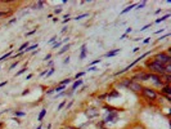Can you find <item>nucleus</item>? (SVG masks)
<instances>
[{"label":"nucleus","instance_id":"nucleus-29","mask_svg":"<svg viewBox=\"0 0 171 129\" xmlns=\"http://www.w3.org/2000/svg\"><path fill=\"white\" fill-rule=\"evenodd\" d=\"M54 13H56V14H59V13H62V8H61V7L56 8V9H54Z\"/></svg>","mask_w":171,"mask_h":129},{"label":"nucleus","instance_id":"nucleus-48","mask_svg":"<svg viewBox=\"0 0 171 129\" xmlns=\"http://www.w3.org/2000/svg\"><path fill=\"white\" fill-rule=\"evenodd\" d=\"M54 92V89H49V91L48 92H46V93H48V94H52V93Z\"/></svg>","mask_w":171,"mask_h":129},{"label":"nucleus","instance_id":"nucleus-21","mask_svg":"<svg viewBox=\"0 0 171 129\" xmlns=\"http://www.w3.org/2000/svg\"><path fill=\"white\" fill-rule=\"evenodd\" d=\"M71 80H72V79H64V80H62V81H61L59 85H67V84L71 83Z\"/></svg>","mask_w":171,"mask_h":129},{"label":"nucleus","instance_id":"nucleus-42","mask_svg":"<svg viewBox=\"0 0 171 129\" xmlns=\"http://www.w3.org/2000/svg\"><path fill=\"white\" fill-rule=\"evenodd\" d=\"M131 31H133V29H131V27H129V29H127V30H126V32H125V34L127 35V34H130V32H131Z\"/></svg>","mask_w":171,"mask_h":129},{"label":"nucleus","instance_id":"nucleus-51","mask_svg":"<svg viewBox=\"0 0 171 129\" xmlns=\"http://www.w3.org/2000/svg\"><path fill=\"white\" fill-rule=\"evenodd\" d=\"M125 38H126V34H122V35H121V38H120V39H125Z\"/></svg>","mask_w":171,"mask_h":129},{"label":"nucleus","instance_id":"nucleus-47","mask_svg":"<svg viewBox=\"0 0 171 129\" xmlns=\"http://www.w3.org/2000/svg\"><path fill=\"white\" fill-rule=\"evenodd\" d=\"M149 39H151V38H147V39H145V40L143 41V43H144V44H148V43H149Z\"/></svg>","mask_w":171,"mask_h":129},{"label":"nucleus","instance_id":"nucleus-46","mask_svg":"<svg viewBox=\"0 0 171 129\" xmlns=\"http://www.w3.org/2000/svg\"><path fill=\"white\" fill-rule=\"evenodd\" d=\"M95 67H94V66H91V67H89V71H95Z\"/></svg>","mask_w":171,"mask_h":129},{"label":"nucleus","instance_id":"nucleus-36","mask_svg":"<svg viewBox=\"0 0 171 129\" xmlns=\"http://www.w3.org/2000/svg\"><path fill=\"white\" fill-rule=\"evenodd\" d=\"M96 63H100V60H99V58H98V60H95V61H93L90 65H96Z\"/></svg>","mask_w":171,"mask_h":129},{"label":"nucleus","instance_id":"nucleus-20","mask_svg":"<svg viewBox=\"0 0 171 129\" xmlns=\"http://www.w3.org/2000/svg\"><path fill=\"white\" fill-rule=\"evenodd\" d=\"M64 89H66V85H59V87H57L56 89H54V92H58V93H59V92H62V91H64Z\"/></svg>","mask_w":171,"mask_h":129},{"label":"nucleus","instance_id":"nucleus-22","mask_svg":"<svg viewBox=\"0 0 171 129\" xmlns=\"http://www.w3.org/2000/svg\"><path fill=\"white\" fill-rule=\"evenodd\" d=\"M27 46H28V41H27V43H25V44H22L21 46H19V48H18V50H19V52H23V49H25V48H27Z\"/></svg>","mask_w":171,"mask_h":129},{"label":"nucleus","instance_id":"nucleus-1","mask_svg":"<svg viewBox=\"0 0 171 129\" xmlns=\"http://www.w3.org/2000/svg\"><path fill=\"white\" fill-rule=\"evenodd\" d=\"M147 67L151 70L152 74H156V75H160L162 76L165 74V66H162L161 63H158L156 61H148L147 62Z\"/></svg>","mask_w":171,"mask_h":129},{"label":"nucleus","instance_id":"nucleus-34","mask_svg":"<svg viewBox=\"0 0 171 129\" xmlns=\"http://www.w3.org/2000/svg\"><path fill=\"white\" fill-rule=\"evenodd\" d=\"M64 105H66V102H64V101H63V102H62V103L59 105V106H58V111H59V110H62V107H63Z\"/></svg>","mask_w":171,"mask_h":129},{"label":"nucleus","instance_id":"nucleus-18","mask_svg":"<svg viewBox=\"0 0 171 129\" xmlns=\"http://www.w3.org/2000/svg\"><path fill=\"white\" fill-rule=\"evenodd\" d=\"M45 114H46V110H45V108H42V110H41V112H40V115H39V122H41V120L44 119Z\"/></svg>","mask_w":171,"mask_h":129},{"label":"nucleus","instance_id":"nucleus-50","mask_svg":"<svg viewBox=\"0 0 171 129\" xmlns=\"http://www.w3.org/2000/svg\"><path fill=\"white\" fill-rule=\"evenodd\" d=\"M31 77H32V74H30V75H27V79H26V80H28V79H31Z\"/></svg>","mask_w":171,"mask_h":129},{"label":"nucleus","instance_id":"nucleus-3","mask_svg":"<svg viewBox=\"0 0 171 129\" xmlns=\"http://www.w3.org/2000/svg\"><path fill=\"white\" fill-rule=\"evenodd\" d=\"M140 92L143 93V96H144L145 98H148V100H151V101L157 100V97H158L157 92L153 91V89H151V88H142Z\"/></svg>","mask_w":171,"mask_h":129},{"label":"nucleus","instance_id":"nucleus-23","mask_svg":"<svg viewBox=\"0 0 171 129\" xmlns=\"http://www.w3.org/2000/svg\"><path fill=\"white\" fill-rule=\"evenodd\" d=\"M62 44H63V41H58V43H54L53 44V48L56 49V48H61L62 46Z\"/></svg>","mask_w":171,"mask_h":129},{"label":"nucleus","instance_id":"nucleus-14","mask_svg":"<svg viewBox=\"0 0 171 129\" xmlns=\"http://www.w3.org/2000/svg\"><path fill=\"white\" fill-rule=\"evenodd\" d=\"M170 13H167V14H166V15H162V17L161 18H158V19H156V23H161V22H164L165 21V19H167L169 17H170Z\"/></svg>","mask_w":171,"mask_h":129},{"label":"nucleus","instance_id":"nucleus-41","mask_svg":"<svg viewBox=\"0 0 171 129\" xmlns=\"http://www.w3.org/2000/svg\"><path fill=\"white\" fill-rule=\"evenodd\" d=\"M35 32H36V30H32V31H30V32H27L26 35H27V36H30V35H32V34H35Z\"/></svg>","mask_w":171,"mask_h":129},{"label":"nucleus","instance_id":"nucleus-32","mask_svg":"<svg viewBox=\"0 0 171 129\" xmlns=\"http://www.w3.org/2000/svg\"><path fill=\"white\" fill-rule=\"evenodd\" d=\"M84 74H85V72H79V74H76V76H75V77H76V79H79V77L84 76Z\"/></svg>","mask_w":171,"mask_h":129},{"label":"nucleus","instance_id":"nucleus-25","mask_svg":"<svg viewBox=\"0 0 171 129\" xmlns=\"http://www.w3.org/2000/svg\"><path fill=\"white\" fill-rule=\"evenodd\" d=\"M42 5H44V1H37V3H36V5H35V7H36L37 9H42Z\"/></svg>","mask_w":171,"mask_h":129},{"label":"nucleus","instance_id":"nucleus-10","mask_svg":"<svg viewBox=\"0 0 171 129\" xmlns=\"http://www.w3.org/2000/svg\"><path fill=\"white\" fill-rule=\"evenodd\" d=\"M81 53H80V60H85L86 57V44H83L81 45Z\"/></svg>","mask_w":171,"mask_h":129},{"label":"nucleus","instance_id":"nucleus-11","mask_svg":"<svg viewBox=\"0 0 171 129\" xmlns=\"http://www.w3.org/2000/svg\"><path fill=\"white\" fill-rule=\"evenodd\" d=\"M161 79H164V80H165L166 85H170V81H171V75H167V74H164V75L161 76ZM164 80H162V81H164Z\"/></svg>","mask_w":171,"mask_h":129},{"label":"nucleus","instance_id":"nucleus-6","mask_svg":"<svg viewBox=\"0 0 171 129\" xmlns=\"http://www.w3.org/2000/svg\"><path fill=\"white\" fill-rule=\"evenodd\" d=\"M85 115H86L89 119H94L99 115V110L98 108H94V107H89L85 110Z\"/></svg>","mask_w":171,"mask_h":129},{"label":"nucleus","instance_id":"nucleus-53","mask_svg":"<svg viewBox=\"0 0 171 129\" xmlns=\"http://www.w3.org/2000/svg\"><path fill=\"white\" fill-rule=\"evenodd\" d=\"M0 127H1V124H0Z\"/></svg>","mask_w":171,"mask_h":129},{"label":"nucleus","instance_id":"nucleus-28","mask_svg":"<svg viewBox=\"0 0 171 129\" xmlns=\"http://www.w3.org/2000/svg\"><path fill=\"white\" fill-rule=\"evenodd\" d=\"M54 71H56V70H54L53 67H52V69H49V71L46 72V76H50V75H53V74H54Z\"/></svg>","mask_w":171,"mask_h":129},{"label":"nucleus","instance_id":"nucleus-38","mask_svg":"<svg viewBox=\"0 0 171 129\" xmlns=\"http://www.w3.org/2000/svg\"><path fill=\"white\" fill-rule=\"evenodd\" d=\"M56 40H57V36H53V38L50 39V40H49V43H50V44H52V43H54Z\"/></svg>","mask_w":171,"mask_h":129},{"label":"nucleus","instance_id":"nucleus-9","mask_svg":"<svg viewBox=\"0 0 171 129\" xmlns=\"http://www.w3.org/2000/svg\"><path fill=\"white\" fill-rule=\"evenodd\" d=\"M161 93H164V94L166 97H170L171 96V88H170V85H164L161 89Z\"/></svg>","mask_w":171,"mask_h":129},{"label":"nucleus","instance_id":"nucleus-37","mask_svg":"<svg viewBox=\"0 0 171 129\" xmlns=\"http://www.w3.org/2000/svg\"><path fill=\"white\" fill-rule=\"evenodd\" d=\"M18 63H19V61H17V62H14V63H13V65H12V66H10V67H9V69H10V70H12V69H14V67H15V66H17Z\"/></svg>","mask_w":171,"mask_h":129},{"label":"nucleus","instance_id":"nucleus-24","mask_svg":"<svg viewBox=\"0 0 171 129\" xmlns=\"http://www.w3.org/2000/svg\"><path fill=\"white\" fill-rule=\"evenodd\" d=\"M10 56H12V53H7V54H4L3 57H0V62L4 61V60H7V58H9Z\"/></svg>","mask_w":171,"mask_h":129},{"label":"nucleus","instance_id":"nucleus-15","mask_svg":"<svg viewBox=\"0 0 171 129\" xmlns=\"http://www.w3.org/2000/svg\"><path fill=\"white\" fill-rule=\"evenodd\" d=\"M81 84H83V80H76L75 83H73V85H72V89H71V91L73 92V91H75V89L79 87V85H81Z\"/></svg>","mask_w":171,"mask_h":129},{"label":"nucleus","instance_id":"nucleus-7","mask_svg":"<svg viewBox=\"0 0 171 129\" xmlns=\"http://www.w3.org/2000/svg\"><path fill=\"white\" fill-rule=\"evenodd\" d=\"M127 88H129L130 91H133V92H140L143 87H142V85L139 84V83H135V81L130 80V83H129V85H127Z\"/></svg>","mask_w":171,"mask_h":129},{"label":"nucleus","instance_id":"nucleus-45","mask_svg":"<svg viewBox=\"0 0 171 129\" xmlns=\"http://www.w3.org/2000/svg\"><path fill=\"white\" fill-rule=\"evenodd\" d=\"M68 62H69V57H67V58H66V60L63 61V63L66 65V63H68Z\"/></svg>","mask_w":171,"mask_h":129},{"label":"nucleus","instance_id":"nucleus-40","mask_svg":"<svg viewBox=\"0 0 171 129\" xmlns=\"http://www.w3.org/2000/svg\"><path fill=\"white\" fill-rule=\"evenodd\" d=\"M149 26H151V23H149V25H145L144 27H142V29H140V31H144V30H147V29H148Z\"/></svg>","mask_w":171,"mask_h":129},{"label":"nucleus","instance_id":"nucleus-35","mask_svg":"<svg viewBox=\"0 0 171 129\" xmlns=\"http://www.w3.org/2000/svg\"><path fill=\"white\" fill-rule=\"evenodd\" d=\"M170 35H171V34H165L164 36H161V38H160V40H164V39H166L167 36H170Z\"/></svg>","mask_w":171,"mask_h":129},{"label":"nucleus","instance_id":"nucleus-44","mask_svg":"<svg viewBox=\"0 0 171 129\" xmlns=\"http://www.w3.org/2000/svg\"><path fill=\"white\" fill-rule=\"evenodd\" d=\"M164 31H165V29H161V30L156 31V32H154V34H161V32H164Z\"/></svg>","mask_w":171,"mask_h":129},{"label":"nucleus","instance_id":"nucleus-17","mask_svg":"<svg viewBox=\"0 0 171 129\" xmlns=\"http://www.w3.org/2000/svg\"><path fill=\"white\" fill-rule=\"evenodd\" d=\"M165 74H167V75H171V63L165 65Z\"/></svg>","mask_w":171,"mask_h":129},{"label":"nucleus","instance_id":"nucleus-19","mask_svg":"<svg viewBox=\"0 0 171 129\" xmlns=\"http://www.w3.org/2000/svg\"><path fill=\"white\" fill-rule=\"evenodd\" d=\"M35 48H37V44H34V45H30V46H27V49H25L23 50V53L25 52H31L32 49H35Z\"/></svg>","mask_w":171,"mask_h":129},{"label":"nucleus","instance_id":"nucleus-49","mask_svg":"<svg viewBox=\"0 0 171 129\" xmlns=\"http://www.w3.org/2000/svg\"><path fill=\"white\" fill-rule=\"evenodd\" d=\"M13 22H15V18H13V19H10L9 22H8V25H10V23H13Z\"/></svg>","mask_w":171,"mask_h":129},{"label":"nucleus","instance_id":"nucleus-33","mask_svg":"<svg viewBox=\"0 0 171 129\" xmlns=\"http://www.w3.org/2000/svg\"><path fill=\"white\" fill-rule=\"evenodd\" d=\"M50 58H52V54H46V56H45V58H44V61H48V60H50Z\"/></svg>","mask_w":171,"mask_h":129},{"label":"nucleus","instance_id":"nucleus-30","mask_svg":"<svg viewBox=\"0 0 171 129\" xmlns=\"http://www.w3.org/2000/svg\"><path fill=\"white\" fill-rule=\"evenodd\" d=\"M118 96H120V93H118V92H116V91H115V92H112L111 94H110V97H118Z\"/></svg>","mask_w":171,"mask_h":129},{"label":"nucleus","instance_id":"nucleus-12","mask_svg":"<svg viewBox=\"0 0 171 129\" xmlns=\"http://www.w3.org/2000/svg\"><path fill=\"white\" fill-rule=\"evenodd\" d=\"M121 49H115V50H111V52H108V53H106L104 54V57H113V56H116V54H117L118 52Z\"/></svg>","mask_w":171,"mask_h":129},{"label":"nucleus","instance_id":"nucleus-52","mask_svg":"<svg viewBox=\"0 0 171 129\" xmlns=\"http://www.w3.org/2000/svg\"><path fill=\"white\" fill-rule=\"evenodd\" d=\"M36 129H42V127H41V125H39V127H37Z\"/></svg>","mask_w":171,"mask_h":129},{"label":"nucleus","instance_id":"nucleus-16","mask_svg":"<svg viewBox=\"0 0 171 129\" xmlns=\"http://www.w3.org/2000/svg\"><path fill=\"white\" fill-rule=\"evenodd\" d=\"M69 46H71V45H69V44H67V45H64V46H63V48H62V49L59 50V52H58V54H63L64 52H67V50L69 49Z\"/></svg>","mask_w":171,"mask_h":129},{"label":"nucleus","instance_id":"nucleus-4","mask_svg":"<svg viewBox=\"0 0 171 129\" xmlns=\"http://www.w3.org/2000/svg\"><path fill=\"white\" fill-rule=\"evenodd\" d=\"M148 80H152L153 81V84L156 85V87H164V81H162L161 79V76L160 75H156V74H148Z\"/></svg>","mask_w":171,"mask_h":129},{"label":"nucleus","instance_id":"nucleus-5","mask_svg":"<svg viewBox=\"0 0 171 129\" xmlns=\"http://www.w3.org/2000/svg\"><path fill=\"white\" fill-rule=\"evenodd\" d=\"M130 80L135 81V83H138V81H147V80H148V74L143 72V71H139V72L135 74V75L131 77Z\"/></svg>","mask_w":171,"mask_h":129},{"label":"nucleus","instance_id":"nucleus-26","mask_svg":"<svg viewBox=\"0 0 171 129\" xmlns=\"http://www.w3.org/2000/svg\"><path fill=\"white\" fill-rule=\"evenodd\" d=\"M26 70H27V67H26V66H25V67H23L22 70H19V71L17 72V75H15V76H19V75H22L23 72H26Z\"/></svg>","mask_w":171,"mask_h":129},{"label":"nucleus","instance_id":"nucleus-2","mask_svg":"<svg viewBox=\"0 0 171 129\" xmlns=\"http://www.w3.org/2000/svg\"><path fill=\"white\" fill-rule=\"evenodd\" d=\"M153 61H156V62H158V63H161L162 66H165V65L171 63V57L169 56L167 53L161 52V53H157L156 56H154Z\"/></svg>","mask_w":171,"mask_h":129},{"label":"nucleus","instance_id":"nucleus-13","mask_svg":"<svg viewBox=\"0 0 171 129\" xmlns=\"http://www.w3.org/2000/svg\"><path fill=\"white\" fill-rule=\"evenodd\" d=\"M135 7H137V4H135V3H133V4H130V5H129V7H126V8H125V9H124V10L121 12V14H125V13H127V12H129V10H131V9H133V8H135Z\"/></svg>","mask_w":171,"mask_h":129},{"label":"nucleus","instance_id":"nucleus-27","mask_svg":"<svg viewBox=\"0 0 171 129\" xmlns=\"http://www.w3.org/2000/svg\"><path fill=\"white\" fill-rule=\"evenodd\" d=\"M86 15H89V13H84V14H80V15H77V17H76L75 19H77V21H79V19L84 18V17H86Z\"/></svg>","mask_w":171,"mask_h":129},{"label":"nucleus","instance_id":"nucleus-43","mask_svg":"<svg viewBox=\"0 0 171 129\" xmlns=\"http://www.w3.org/2000/svg\"><path fill=\"white\" fill-rule=\"evenodd\" d=\"M8 84V81H3V83H0V88L4 87V85H7Z\"/></svg>","mask_w":171,"mask_h":129},{"label":"nucleus","instance_id":"nucleus-8","mask_svg":"<svg viewBox=\"0 0 171 129\" xmlns=\"http://www.w3.org/2000/svg\"><path fill=\"white\" fill-rule=\"evenodd\" d=\"M117 116H118V114H117V112H116V111H113V112H111V114H110V115H108V116H107V118H106V119H104V120H103V123H108V122H113V120H116V119H117Z\"/></svg>","mask_w":171,"mask_h":129},{"label":"nucleus","instance_id":"nucleus-31","mask_svg":"<svg viewBox=\"0 0 171 129\" xmlns=\"http://www.w3.org/2000/svg\"><path fill=\"white\" fill-rule=\"evenodd\" d=\"M145 4H147L145 1H143L142 4H138V5H137V7H138V8H137V9H142V8H143V7H144V5H145Z\"/></svg>","mask_w":171,"mask_h":129},{"label":"nucleus","instance_id":"nucleus-39","mask_svg":"<svg viewBox=\"0 0 171 129\" xmlns=\"http://www.w3.org/2000/svg\"><path fill=\"white\" fill-rule=\"evenodd\" d=\"M15 115H17V116H23V115H25V112H21V111L17 112V111H15Z\"/></svg>","mask_w":171,"mask_h":129}]
</instances>
